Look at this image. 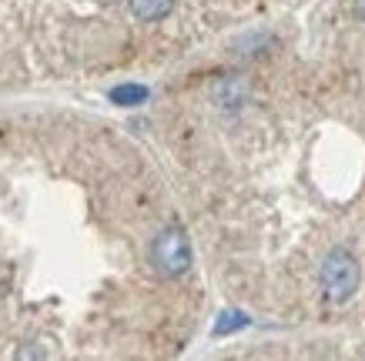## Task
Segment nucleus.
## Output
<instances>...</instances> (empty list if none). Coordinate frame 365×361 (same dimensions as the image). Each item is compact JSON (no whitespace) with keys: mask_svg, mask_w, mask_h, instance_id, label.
I'll return each mask as SVG.
<instances>
[{"mask_svg":"<svg viewBox=\"0 0 365 361\" xmlns=\"http://www.w3.org/2000/svg\"><path fill=\"white\" fill-rule=\"evenodd\" d=\"M359 261L349 248H332L325 254L322 261V271H319V285H322V295L329 298L332 305H345L349 298L359 291Z\"/></svg>","mask_w":365,"mask_h":361,"instance_id":"f257e3e1","label":"nucleus"},{"mask_svg":"<svg viewBox=\"0 0 365 361\" xmlns=\"http://www.w3.org/2000/svg\"><path fill=\"white\" fill-rule=\"evenodd\" d=\"M111 104H118V108H138V104H144L148 100V88L144 84H118V88H111Z\"/></svg>","mask_w":365,"mask_h":361,"instance_id":"7ed1b4c3","label":"nucleus"},{"mask_svg":"<svg viewBox=\"0 0 365 361\" xmlns=\"http://www.w3.org/2000/svg\"><path fill=\"white\" fill-rule=\"evenodd\" d=\"M175 0H131V14L138 21H161L165 14H171Z\"/></svg>","mask_w":365,"mask_h":361,"instance_id":"20e7f679","label":"nucleus"},{"mask_svg":"<svg viewBox=\"0 0 365 361\" xmlns=\"http://www.w3.org/2000/svg\"><path fill=\"white\" fill-rule=\"evenodd\" d=\"M252 325V318L245 315V311H222L218 315V321H215V328H211V335L215 338H225V335H235V331H242Z\"/></svg>","mask_w":365,"mask_h":361,"instance_id":"39448f33","label":"nucleus"},{"mask_svg":"<svg viewBox=\"0 0 365 361\" xmlns=\"http://www.w3.org/2000/svg\"><path fill=\"white\" fill-rule=\"evenodd\" d=\"M151 264H155L158 271L165 274V278H178V274H185L191 268V241L188 234L181 228H165L158 231L155 244H151Z\"/></svg>","mask_w":365,"mask_h":361,"instance_id":"f03ea898","label":"nucleus"}]
</instances>
